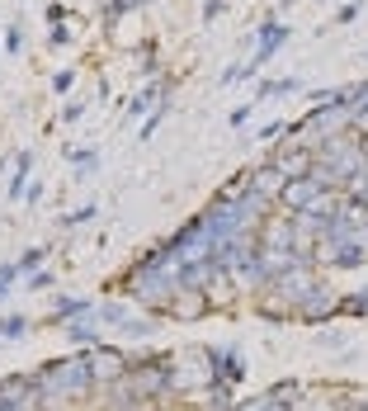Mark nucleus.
<instances>
[{
    "mask_svg": "<svg viewBox=\"0 0 368 411\" xmlns=\"http://www.w3.org/2000/svg\"><path fill=\"white\" fill-rule=\"evenodd\" d=\"M85 312H95V302H90V298H62L53 307V322H76V317H85Z\"/></svg>",
    "mask_w": 368,
    "mask_h": 411,
    "instance_id": "3",
    "label": "nucleus"
},
{
    "mask_svg": "<svg viewBox=\"0 0 368 411\" xmlns=\"http://www.w3.org/2000/svg\"><path fill=\"white\" fill-rule=\"evenodd\" d=\"M90 378H95V364L90 359H66V364L43 369V387L48 392H85Z\"/></svg>",
    "mask_w": 368,
    "mask_h": 411,
    "instance_id": "1",
    "label": "nucleus"
},
{
    "mask_svg": "<svg viewBox=\"0 0 368 411\" xmlns=\"http://www.w3.org/2000/svg\"><path fill=\"white\" fill-rule=\"evenodd\" d=\"M15 279H19V265H5V270H0V298L10 293V284H15Z\"/></svg>",
    "mask_w": 368,
    "mask_h": 411,
    "instance_id": "6",
    "label": "nucleus"
},
{
    "mask_svg": "<svg viewBox=\"0 0 368 411\" xmlns=\"http://www.w3.org/2000/svg\"><path fill=\"white\" fill-rule=\"evenodd\" d=\"M203 15H208V19H217V15H222V0H208V5H203Z\"/></svg>",
    "mask_w": 368,
    "mask_h": 411,
    "instance_id": "9",
    "label": "nucleus"
},
{
    "mask_svg": "<svg viewBox=\"0 0 368 411\" xmlns=\"http://www.w3.org/2000/svg\"><path fill=\"white\" fill-rule=\"evenodd\" d=\"M71 340H80V345H95V331H90V327H80V322H76V327H71Z\"/></svg>",
    "mask_w": 368,
    "mask_h": 411,
    "instance_id": "7",
    "label": "nucleus"
},
{
    "mask_svg": "<svg viewBox=\"0 0 368 411\" xmlns=\"http://www.w3.org/2000/svg\"><path fill=\"white\" fill-rule=\"evenodd\" d=\"M71 81H76V76H71V71H62V76H53V90H57V95H66Z\"/></svg>",
    "mask_w": 368,
    "mask_h": 411,
    "instance_id": "8",
    "label": "nucleus"
},
{
    "mask_svg": "<svg viewBox=\"0 0 368 411\" xmlns=\"http://www.w3.org/2000/svg\"><path fill=\"white\" fill-rule=\"evenodd\" d=\"M284 38H288V28L279 24V19H269V24L260 28V48H255V62L246 66V76H255V66H260V62H269V57H274V48H279Z\"/></svg>",
    "mask_w": 368,
    "mask_h": 411,
    "instance_id": "2",
    "label": "nucleus"
},
{
    "mask_svg": "<svg viewBox=\"0 0 368 411\" xmlns=\"http://www.w3.org/2000/svg\"><path fill=\"white\" fill-rule=\"evenodd\" d=\"M15 265H19V274H33L43 265V250H24V260H15Z\"/></svg>",
    "mask_w": 368,
    "mask_h": 411,
    "instance_id": "5",
    "label": "nucleus"
},
{
    "mask_svg": "<svg viewBox=\"0 0 368 411\" xmlns=\"http://www.w3.org/2000/svg\"><path fill=\"white\" fill-rule=\"evenodd\" d=\"M24 331H28L24 317H5V322H0V340H15V336H24Z\"/></svg>",
    "mask_w": 368,
    "mask_h": 411,
    "instance_id": "4",
    "label": "nucleus"
}]
</instances>
